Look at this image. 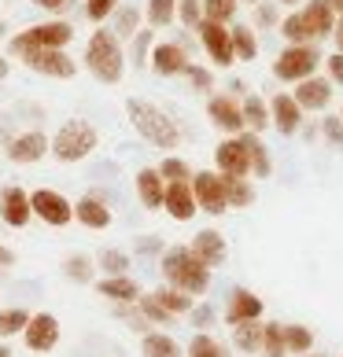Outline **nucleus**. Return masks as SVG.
Wrapping results in <instances>:
<instances>
[{
	"mask_svg": "<svg viewBox=\"0 0 343 357\" xmlns=\"http://www.w3.org/2000/svg\"><path fill=\"white\" fill-rule=\"evenodd\" d=\"M126 114H129V122H133V129L148 140L155 144V148H163V151H174L177 144H181V129L177 122L170 118L163 107H155V103L148 100H126Z\"/></svg>",
	"mask_w": 343,
	"mask_h": 357,
	"instance_id": "f257e3e1",
	"label": "nucleus"
},
{
	"mask_svg": "<svg viewBox=\"0 0 343 357\" xmlns=\"http://www.w3.org/2000/svg\"><path fill=\"white\" fill-rule=\"evenodd\" d=\"M163 276L170 287L184 291L189 298L207 295V287H210V269L192 255V247H170L163 255Z\"/></svg>",
	"mask_w": 343,
	"mask_h": 357,
	"instance_id": "f03ea898",
	"label": "nucleus"
},
{
	"mask_svg": "<svg viewBox=\"0 0 343 357\" xmlns=\"http://www.w3.org/2000/svg\"><path fill=\"white\" fill-rule=\"evenodd\" d=\"M85 67L89 74L103 85H118L122 82V70H126V52L122 41L111 33V30H96L85 45Z\"/></svg>",
	"mask_w": 343,
	"mask_h": 357,
	"instance_id": "7ed1b4c3",
	"label": "nucleus"
},
{
	"mask_svg": "<svg viewBox=\"0 0 343 357\" xmlns=\"http://www.w3.org/2000/svg\"><path fill=\"white\" fill-rule=\"evenodd\" d=\"M96 129H92V122H85V118H71V122H63L56 129V137H52L48 151L59 158V162H82V158H89L92 151H96Z\"/></svg>",
	"mask_w": 343,
	"mask_h": 357,
	"instance_id": "20e7f679",
	"label": "nucleus"
},
{
	"mask_svg": "<svg viewBox=\"0 0 343 357\" xmlns=\"http://www.w3.org/2000/svg\"><path fill=\"white\" fill-rule=\"evenodd\" d=\"M74 37V26L71 22H37L30 30H22L11 37V56H22L30 48H67Z\"/></svg>",
	"mask_w": 343,
	"mask_h": 357,
	"instance_id": "39448f33",
	"label": "nucleus"
},
{
	"mask_svg": "<svg viewBox=\"0 0 343 357\" xmlns=\"http://www.w3.org/2000/svg\"><path fill=\"white\" fill-rule=\"evenodd\" d=\"M321 63L318 48L314 45H288L273 63V74L281 82H302V77H314V67Z\"/></svg>",
	"mask_w": 343,
	"mask_h": 357,
	"instance_id": "423d86ee",
	"label": "nucleus"
},
{
	"mask_svg": "<svg viewBox=\"0 0 343 357\" xmlns=\"http://www.w3.org/2000/svg\"><path fill=\"white\" fill-rule=\"evenodd\" d=\"M30 210H34V218H41L45 225H52V229H63V225L74 221V203L56 188L30 192Z\"/></svg>",
	"mask_w": 343,
	"mask_h": 357,
	"instance_id": "0eeeda50",
	"label": "nucleus"
},
{
	"mask_svg": "<svg viewBox=\"0 0 343 357\" xmlns=\"http://www.w3.org/2000/svg\"><path fill=\"white\" fill-rule=\"evenodd\" d=\"M19 59H22L34 74L59 77V82H63V77H74V74H78V63H74L63 48H30V52H22Z\"/></svg>",
	"mask_w": 343,
	"mask_h": 357,
	"instance_id": "6e6552de",
	"label": "nucleus"
},
{
	"mask_svg": "<svg viewBox=\"0 0 343 357\" xmlns=\"http://www.w3.org/2000/svg\"><path fill=\"white\" fill-rule=\"evenodd\" d=\"M192 188V199L196 206L203 210V214H226V192H221V174H214V169H203V174H192L189 181Z\"/></svg>",
	"mask_w": 343,
	"mask_h": 357,
	"instance_id": "1a4fd4ad",
	"label": "nucleus"
},
{
	"mask_svg": "<svg viewBox=\"0 0 343 357\" xmlns=\"http://www.w3.org/2000/svg\"><path fill=\"white\" fill-rule=\"evenodd\" d=\"M4 155H8L15 166H34V162H41V158L48 155V137L41 133V129L19 133V137H11V140L4 144Z\"/></svg>",
	"mask_w": 343,
	"mask_h": 357,
	"instance_id": "9d476101",
	"label": "nucleus"
},
{
	"mask_svg": "<svg viewBox=\"0 0 343 357\" xmlns=\"http://www.w3.org/2000/svg\"><path fill=\"white\" fill-rule=\"evenodd\" d=\"M22 339H26V347H30L34 354L56 350V342H59V321L52 313H30V321H26V328H22Z\"/></svg>",
	"mask_w": 343,
	"mask_h": 357,
	"instance_id": "9b49d317",
	"label": "nucleus"
},
{
	"mask_svg": "<svg viewBox=\"0 0 343 357\" xmlns=\"http://www.w3.org/2000/svg\"><path fill=\"white\" fill-rule=\"evenodd\" d=\"M196 33H200V41L207 48V56L218 63V67H229V63L236 59V52H233V33L226 30L221 22H200L196 26Z\"/></svg>",
	"mask_w": 343,
	"mask_h": 357,
	"instance_id": "f8f14e48",
	"label": "nucleus"
},
{
	"mask_svg": "<svg viewBox=\"0 0 343 357\" xmlns=\"http://www.w3.org/2000/svg\"><path fill=\"white\" fill-rule=\"evenodd\" d=\"M214 162H218V174L221 177H247L251 174V162H247V151H244V140L240 137H229L214 148Z\"/></svg>",
	"mask_w": 343,
	"mask_h": 357,
	"instance_id": "ddd939ff",
	"label": "nucleus"
},
{
	"mask_svg": "<svg viewBox=\"0 0 343 357\" xmlns=\"http://www.w3.org/2000/svg\"><path fill=\"white\" fill-rule=\"evenodd\" d=\"M0 218H4L11 229H22V225H30L34 210H30V192L19 188V184H8V188H0Z\"/></svg>",
	"mask_w": 343,
	"mask_h": 357,
	"instance_id": "4468645a",
	"label": "nucleus"
},
{
	"mask_svg": "<svg viewBox=\"0 0 343 357\" xmlns=\"http://www.w3.org/2000/svg\"><path fill=\"white\" fill-rule=\"evenodd\" d=\"M266 107H270V126H277V133H284V137L299 133L302 107L292 100V92H277V96L266 103Z\"/></svg>",
	"mask_w": 343,
	"mask_h": 357,
	"instance_id": "2eb2a0df",
	"label": "nucleus"
},
{
	"mask_svg": "<svg viewBox=\"0 0 343 357\" xmlns=\"http://www.w3.org/2000/svg\"><path fill=\"white\" fill-rule=\"evenodd\" d=\"M148 63L159 77H174V74H184V67H189V52L174 41H163L148 52Z\"/></svg>",
	"mask_w": 343,
	"mask_h": 357,
	"instance_id": "dca6fc26",
	"label": "nucleus"
},
{
	"mask_svg": "<svg viewBox=\"0 0 343 357\" xmlns=\"http://www.w3.org/2000/svg\"><path fill=\"white\" fill-rule=\"evenodd\" d=\"M207 118H210V126L221 129V133H244V114H240V103L233 96H210Z\"/></svg>",
	"mask_w": 343,
	"mask_h": 357,
	"instance_id": "f3484780",
	"label": "nucleus"
},
{
	"mask_svg": "<svg viewBox=\"0 0 343 357\" xmlns=\"http://www.w3.org/2000/svg\"><path fill=\"white\" fill-rule=\"evenodd\" d=\"M189 247H192V255L200 258L207 269H218L221 261H226V255H229V247H226V236H221V232H214V229H203V232H196V240H192Z\"/></svg>",
	"mask_w": 343,
	"mask_h": 357,
	"instance_id": "a211bd4d",
	"label": "nucleus"
},
{
	"mask_svg": "<svg viewBox=\"0 0 343 357\" xmlns=\"http://www.w3.org/2000/svg\"><path fill=\"white\" fill-rule=\"evenodd\" d=\"M163 206H166V214L174 218V221H192L196 218V199H192L189 181H166Z\"/></svg>",
	"mask_w": 343,
	"mask_h": 357,
	"instance_id": "6ab92c4d",
	"label": "nucleus"
},
{
	"mask_svg": "<svg viewBox=\"0 0 343 357\" xmlns=\"http://www.w3.org/2000/svg\"><path fill=\"white\" fill-rule=\"evenodd\" d=\"M292 100L302 111H321L333 100V82H325V77H302L299 89L292 92Z\"/></svg>",
	"mask_w": 343,
	"mask_h": 357,
	"instance_id": "aec40b11",
	"label": "nucleus"
},
{
	"mask_svg": "<svg viewBox=\"0 0 343 357\" xmlns=\"http://www.w3.org/2000/svg\"><path fill=\"white\" fill-rule=\"evenodd\" d=\"M262 317V298L247 287H236L233 298H229V310H226V321L229 324H244V321H258Z\"/></svg>",
	"mask_w": 343,
	"mask_h": 357,
	"instance_id": "412c9836",
	"label": "nucleus"
},
{
	"mask_svg": "<svg viewBox=\"0 0 343 357\" xmlns=\"http://www.w3.org/2000/svg\"><path fill=\"white\" fill-rule=\"evenodd\" d=\"M74 221H82L85 229H108L111 225V210H108V203L100 199V195H85V199H78L74 203Z\"/></svg>",
	"mask_w": 343,
	"mask_h": 357,
	"instance_id": "4be33fe9",
	"label": "nucleus"
},
{
	"mask_svg": "<svg viewBox=\"0 0 343 357\" xmlns=\"http://www.w3.org/2000/svg\"><path fill=\"white\" fill-rule=\"evenodd\" d=\"M299 15H302V22L310 26L314 41H321V37H333V30H336V15H333V8H328L325 0H310V4L302 8Z\"/></svg>",
	"mask_w": 343,
	"mask_h": 357,
	"instance_id": "5701e85b",
	"label": "nucleus"
},
{
	"mask_svg": "<svg viewBox=\"0 0 343 357\" xmlns=\"http://www.w3.org/2000/svg\"><path fill=\"white\" fill-rule=\"evenodd\" d=\"M96 291L103 298L118 302V306H133V302L140 298V287H137V280H129V276H103V280L96 284Z\"/></svg>",
	"mask_w": 343,
	"mask_h": 357,
	"instance_id": "b1692460",
	"label": "nucleus"
},
{
	"mask_svg": "<svg viewBox=\"0 0 343 357\" xmlns=\"http://www.w3.org/2000/svg\"><path fill=\"white\" fill-rule=\"evenodd\" d=\"M163 192H166V181L159 177V169L144 166L140 174H137V195H140V203L148 206V210H159L163 206Z\"/></svg>",
	"mask_w": 343,
	"mask_h": 357,
	"instance_id": "393cba45",
	"label": "nucleus"
},
{
	"mask_svg": "<svg viewBox=\"0 0 343 357\" xmlns=\"http://www.w3.org/2000/svg\"><path fill=\"white\" fill-rule=\"evenodd\" d=\"M244 140V151H247V162H251V174L255 177H270L273 174V158H270V148L258 140V133H236Z\"/></svg>",
	"mask_w": 343,
	"mask_h": 357,
	"instance_id": "a878e982",
	"label": "nucleus"
},
{
	"mask_svg": "<svg viewBox=\"0 0 343 357\" xmlns=\"http://www.w3.org/2000/svg\"><path fill=\"white\" fill-rule=\"evenodd\" d=\"M221 192H226L229 210H244V206L255 203V188H251V181H244V177H221Z\"/></svg>",
	"mask_w": 343,
	"mask_h": 357,
	"instance_id": "bb28decb",
	"label": "nucleus"
},
{
	"mask_svg": "<svg viewBox=\"0 0 343 357\" xmlns=\"http://www.w3.org/2000/svg\"><path fill=\"white\" fill-rule=\"evenodd\" d=\"M240 114H244V129H251V133H262L270 126V107L262 96H247L240 103Z\"/></svg>",
	"mask_w": 343,
	"mask_h": 357,
	"instance_id": "cd10ccee",
	"label": "nucleus"
},
{
	"mask_svg": "<svg viewBox=\"0 0 343 357\" xmlns=\"http://www.w3.org/2000/svg\"><path fill=\"white\" fill-rule=\"evenodd\" d=\"M144 357H181V347H177V339L174 335H166V332H148L144 335Z\"/></svg>",
	"mask_w": 343,
	"mask_h": 357,
	"instance_id": "c85d7f7f",
	"label": "nucleus"
},
{
	"mask_svg": "<svg viewBox=\"0 0 343 357\" xmlns=\"http://www.w3.org/2000/svg\"><path fill=\"white\" fill-rule=\"evenodd\" d=\"M152 298L159 302L170 317H181V313L192 310V298L184 295V291H177V287H159V291H152Z\"/></svg>",
	"mask_w": 343,
	"mask_h": 357,
	"instance_id": "c756f323",
	"label": "nucleus"
},
{
	"mask_svg": "<svg viewBox=\"0 0 343 357\" xmlns=\"http://www.w3.org/2000/svg\"><path fill=\"white\" fill-rule=\"evenodd\" d=\"M144 19H148L152 30H163L177 19V0H148V8H144Z\"/></svg>",
	"mask_w": 343,
	"mask_h": 357,
	"instance_id": "7c9ffc66",
	"label": "nucleus"
},
{
	"mask_svg": "<svg viewBox=\"0 0 343 357\" xmlns=\"http://www.w3.org/2000/svg\"><path fill=\"white\" fill-rule=\"evenodd\" d=\"M233 342L247 354L262 350V321H244V324H233Z\"/></svg>",
	"mask_w": 343,
	"mask_h": 357,
	"instance_id": "2f4dec72",
	"label": "nucleus"
},
{
	"mask_svg": "<svg viewBox=\"0 0 343 357\" xmlns=\"http://www.w3.org/2000/svg\"><path fill=\"white\" fill-rule=\"evenodd\" d=\"M140 30V11L137 8H115V37L118 41H133Z\"/></svg>",
	"mask_w": 343,
	"mask_h": 357,
	"instance_id": "473e14b6",
	"label": "nucleus"
},
{
	"mask_svg": "<svg viewBox=\"0 0 343 357\" xmlns=\"http://www.w3.org/2000/svg\"><path fill=\"white\" fill-rule=\"evenodd\" d=\"M281 33H284L288 45H318V41H314V33H310V26L302 22L299 11H292V15L281 22Z\"/></svg>",
	"mask_w": 343,
	"mask_h": 357,
	"instance_id": "72a5a7b5",
	"label": "nucleus"
},
{
	"mask_svg": "<svg viewBox=\"0 0 343 357\" xmlns=\"http://www.w3.org/2000/svg\"><path fill=\"white\" fill-rule=\"evenodd\" d=\"M281 332H284V350L288 354H307L314 347L310 328H302V324H281Z\"/></svg>",
	"mask_w": 343,
	"mask_h": 357,
	"instance_id": "f704fd0d",
	"label": "nucleus"
},
{
	"mask_svg": "<svg viewBox=\"0 0 343 357\" xmlns=\"http://www.w3.org/2000/svg\"><path fill=\"white\" fill-rule=\"evenodd\" d=\"M233 52H236V59H255L258 56V41H255V33H251V26H233Z\"/></svg>",
	"mask_w": 343,
	"mask_h": 357,
	"instance_id": "c9c22d12",
	"label": "nucleus"
},
{
	"mask_svg": "<svg viewBox=\"0 0 343 357\" xmlns=\"http://www.w3.org/2000/svg\"><path fill=\"white\" fill-rule=\"evenodd\" d=\"M189 357H226V347H221L214 335L200 332V335H192V342H189Z\"/></svg>",
	"mask_w": 343,
	"mask_h": 357,
	"instance_id": "e433bc0d",
	"label": "nucleus"
},
{
	"mask_svg": "<svg viewBox=\"0 0 343 357\" xmlns=\"http://www.w3.org/2000/svg\"><path fill=\"white\" fill-rule=\"evenodd\" d=\"M236 4H240V0H203V19L226 26L236 15Z\"/></svg>",
	"mask_w": 343,
	"mask_h": 357,
	"instance_id": "4c0bfd02",
	"label": "nucleus"
},
{
	"mask_svg": "<svg viewBox=\"0 0 343 357\" xmlns=\"http://www.w3.org/2000/svg\"><path fill=\"white\" fill-rule=\"evenodd\" d=\"M262 350H266V357H284V332L281 324H262Z\"/></svg>",
	"mask_w": 343,
	"mask_h": 357,
	"instance_id": "58836bf2",
	"label": "nucleus"
},
{
	"mask_svg": "<svg viewBox=\"0 0 343 357\" xmlns=\"http://www.w3.org/2000/svg\"><path fill=\"white\" fill-rule=\"evenodd\" d=\"M26 321H30V313H26V310H4V313H0V335H19L22 332V328H26Z\"/></svg>",
	"mask_w": 343,
	"mask_h": 357,
	"instance_id": "ea45409f",
	"label": "nucleus"
},
{
	"mask_svg": "<svg viewBox=\"0 0 343 357\" xmlns=\"http://www.w3.org/2000/svg\"><path fill=\"white\" fill-rule=\"evenodd\" d=\"M100 269L108 276H126L129 255H126V250H103V255H100Z\"/></svg>",
	"mask_w": 343,
	"mask_h": 357,
	"instance_id": "a19ab883",
	"label": "nucleus"
},
{
	"mask_svg": "<svg viewBox=\"0 0 343 357\" xmlns=\"http://www.w3.org/2000/svg\"><path fill=\"white\" fill-rule=\"evenodd\" d=\"M155 169H159L163 181H192V169H189V162H184V158H163Z\"/></svg>",
	"mask_w": 343,
	"mask_h": 357,
	"instance_id": "79ce46f5",
	"label": "nucleus"
},
{
	"mask_svg": "<svg viewBox=\"0 0 343 357\" xmlns=\"http://www.w3.org/2000/svg\"><path fill=\"white\" fill-rule=\"evenodd\" d=\"M137 306H140V317H144V321H152V324H170V321H174V317H170L152 295H140Z\"/></svg>",
	"mask_w": 343,
	"mask_h": 357,
	"instance_id": "37998d69",
	"label": "nucleus"
},
{
	"mask_svg": "<svg viewBox=\"0 0 343 357\" xmlns=\"http://www.w3.org/2000/svg\"><path fill=\"white\" fill-rule=\"evenodd\" d=\"M177 19L189 26V30H196V26L203 22V0H177Z\"/></svg>",
	"mask_w": 343,
	"mask_h": 357,
	"instance_id": "c03bdc74",
	"label": "nucleus"
},
{
	"mask_svg": "<svg viewBox=\"0 0 343 357\" xmlns=\"http://www.w3.org/2000/svg\"><path fill=\"white\" fill-rule=\"evenodd\" d=\"M63 269H67V276H71V280H78V284H89L92 280V261L85 255H71Z\"/></svg>",
	"mask_w": 343,
	"mask_h": 357,
	"instance_id": "a18cd8bd",
	"label": "nucleus"
},
{
	"mask_svg": "<svg viewBox=\"0 0 343 357\" xmlns=\"http://www.w3.org/2000/svg\"><path fill=\"white\" fill-rule=\"evenodd\" d=\"M115 8H118V0H85V15L92 22H103L108 15H115Z\"/></svg>",
	"mask_w": 343,
	"mask_h": 357,
	"instance_id": "49530a36",
	"label": "nucleus"
},
{
	"mask_svg": "<svg viewBox=\"0 0 343 357\" xmlns=\"http://www.w3.org/2000/svg\"><path fill=\"white\" fill-rule=\"evenodd\" d=\"M184 77H189V82L200 89V92H207L210 85H214V74H210L207 67H196V63H189V67H184Z\"/></svg>",
	"mask_w": 343,
	"mask_h": 357,
	"instance_id": "de8ad7c7",
	"label": "nucleus"
},
{
	"mask_svg": "<svg viewBox=\"0 0 343 357\" xmlns=\"http://www.w3.org/2000/svg\"><path fill=\"white\" fill-rule=\"evenodd\" d=\"M255 8V22L262 26V30H270V26H277V4H251Z\"/></svg>",
	"mask_w": 343,
	"mask_h": 357,
	"instance_id": "09e8293b",
	"label": "nucleus"
},
{
	"mask_svg": "<svg viewBox=\"0 0 343 357\" xmlns=\"http://www.w3.org/2000/svg\"><path fill=\"white\" fill-rule=\"evenodd\" d=\"M325 70H328V82L333 85H343V52H333L325 59Z\"/></svg>",
	"mask_w": 343,
	"mask_h": 357,
	"instance_id": "8fccbe9b",
	"label": "nucleus"
},
{
	"mask_svg": "<svg viewBox=\"0 0 343 357\" xmlns=\"http://www.w3.org/2000/svg\"><path fill=\"white\" fill-rule=\"evenodd\" d=\"M148 45H152V33L137 30V37H133V63H144V59H148Z\"/></svg>",
	"mask_w": 343,
	"mask_h": 357,
	"instance_id": "3c124183",
	"label": "nucleus"
},
{
	"mask_svg": "<svg viewBox=\"0 0 343 357\" xmlns=\"http://www.w3.org/2000/svg\"><path fill=\"white\" fill-rule=\"evenodd\" d=\"M321 129H325L328 144H343V122H340V118H325Z\"/></svg>",
	"mask_w": 343,
	"mask_h": 357,
	"instance_id": "603ef678",
	"label": "nucleus"
},
{
	"mask_svg": "<svg viewBox=\"0 0 343 357\" xmlns=\"http://www.w3.org/2000/svg\"><path fill=\"white\" fill-rule=\"evenodd\" d=\"M37 8H45V11H67L71 8V0H34Z\"/></svg>",
	"mask_w": 343,
	"mask_h": 357,
	"instance_id": "864d4df0",
	"label": "nucleus"
},
{
	"mask_svg": "<svg viewBox=\"0 0 343 357\" xmlns=\"http://www.w3.org/2000/svg\"><path fill=\"white\" fill-rule=\"evenodd\" d=\"M11 261H15V255H11V250H8L4 243H0V269H4V266H11Z\"/></svg>",
	"mask_w": 343,
	"mask_h": 357,
	"instance_id": "5fc2aeb1",
	"label": "nucleus"
},
{
	"mask_svg": "<svg viewBox=\"0 0 343 357\" xmlns=\"http://www.w3.org/2000/svg\"><path fill=\"white\" fill-rule=\"evenodd\" d=\"M333 37H336V52H343V19H340V26L333 30Z\"/></svg>",
	"mask_w": 343,
	"mask_h": 357,
	"instance_id": "6e6d98bb",
	"label": "nucleus"
},
{
	"mask_svg": "<svg viewBox=\"0 0 343 357\" xmlns=\"http://www.w3.org/2000/svg\"><path fill=\"white\" fill-rule=\"evenodd\" d=\"M325 4L333 8V15H340V19H343V0H325Z\"/></svg>",
	"mask_w": 343,
	"mask_h": 357,
	"instance_id": "4d7b16f0",
	"label": "nucleus"
},
{
	"mask_svg": "<svg viewBox=\"0 0 343 357\" xmlns=\"http://www.w3.org/2000/svg\"><path fill=\"white\" fill-rule=\"evenodd\" d=\"M4 77H8V59L0 56V82H4Z\"/></svg>",
	"mask_w": 343,
	"mask_h": 357,
	"instance_id": "13d9d810",
	"label": "nucleus"
},
{
	"mask_svg": "<svg viewBox=\"0 0 343 357\" xmlns=\"http://www.w3.org/2000/svg\"><path fill=\"white\" fill-rule=\"evenodd\" d=\"M0 357H11V350H8V347H0Z\"/></svg>",
	"mask_w": 343,
	"mask_h": 357,
	"instance_id": "bf43d9fd",
	"label": "nucleus"
},
{
	"mask_svg": "<svg viewBox=\"0 0 343 357\" xmlns=\"http://www.w3.org/2000/svg\"><path fill=\"white\" fill-rule=\"evenodd\" d=\"M0 37H8V26L4 22H0Z\"/></svg>",
	"mask_w": 343,
	"mask_h": 357,
	"instance_id": "052dcab7",
	"label": "nucleus"
},
{
	"mask_svg": "<svg viewBox=\"0 0 343 357\" xmlns=\"http://www.w3.org/2000/svg\"><path fill=\"white\" fill-rule=\"evenodd\" d=\"M277 4H299V0H277Z\"/></svg>",
	"mask_w": 343,
	"mask_h": 357,
	"instance_id": "680f3d73",
	"label": "nucleus"
},
{
	"mask_svg": "<svg viewBox=\"0 0 343 357\" xmlns=\"http://www.w3.org/2000/svg\"><path fill=\"white\" fill-rule=\"evenodd\" d=\"M247 4H258V0H247Z\"/></svg>",
	"mask_w": 343,
	"mask_h": 357,
	"instance_id": "e2e57ef3",
	"label": "nucleus"
},
{
	"mask_svg": "<svg viewBox=\"0 0 343 357\" xmlns=\"http://www.w3.org/2000/svg\"><path fill=\"white\" fill-rule=\"evenodd\" d=\"M0 144H8V140H4V137H0Z\"/></svg>",
	"mask_w": 343,
	"mask_h": 357,
	"instance_id": "0e129e2a",
	"label": "nucleus"
},
{
	"mask_svg": "<svg viewBox=\"0 0 343 357\" xmlns=\"http://www.w3.org/2000/svg\"><path fill=\"white\" fill-rule=\"evenodd\" d=\"M340 122H343V114H340Z\"/></svg>",
	"mask_w": 343,
	"mask_h": 357,
	"instance_id": "69168bd1",
	"label": "nucleus"
}]
</instances>
